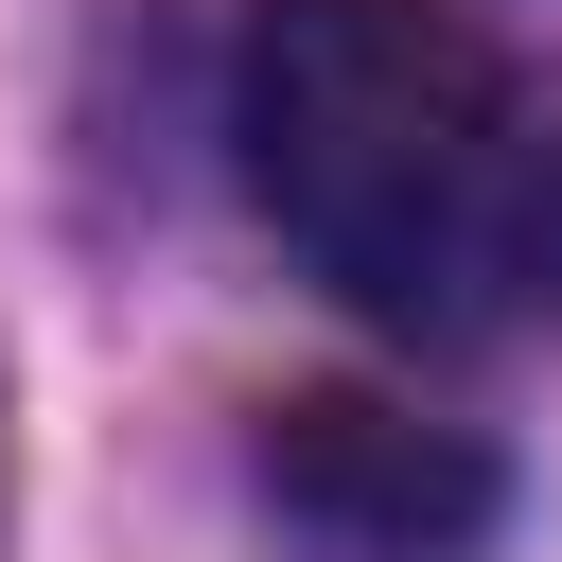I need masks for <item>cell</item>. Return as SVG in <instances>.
<instances>
[{"instance_id":"obj_1","label":"cell","mask_w":562,"mask_h":562,"mask_svg":"<svg viewBox=\"0 0 562 562\" xmlns=\"http://www.w3.org/2000/svg\"><path fill=\"white\" fill-rule=\"evenodd\" d=\"M228 140L263 228L386 334H492L562 263V140L457 0H263Z\"/></svg>"},{"instance_id":"obj_2","label":"cell","mask_w":562,"mask_h":562,"mask_svg":"<svg viewBox=\"0 0 562 562\" xmlns=\"http://www.w3.org/2000/svg\"><path fill=\"white\" fill-rule=\"evenodd\" d=\"M246 492H263V527H281L299 562H492V527H509L492 439H457V422H422V404H369V386L263 404Z\"/></svg>"}]
</instances>
